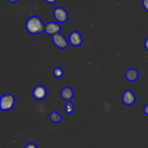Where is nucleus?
<instances>
[{
  "mask_svg": "<svg viewBox=\"0 0 148 148\" xmlns=\"http://www.w3.org/2000/svg\"><path fill=\"white\" fill-rule=\"evenodd\" d=\"M26 30L30 34L38 35L45 31V25L43 21L37 16H31L25 23Z\"/></svg>",
  "mask_w": 148,
  "mask_h": 148,
  "instance_id": "obj_1",
  "label": "nucleus"
},
{
  "mask_svg": "<svg viewBox=\"0 0 148 148\" xmlns=\"http://www.w3.org/2000/svg\"><path fill=\"white\" fill-rule=\"evenodd\" d=\"M15 103V99L14 95L12 94H5L2 95L0 99V108L3 111H7L11 110Z\"/></svg>",
  "mask_w": 148,
  "mask_h": 148,
  "instance_id": "obj_2",
  "label": "nucleus"
},
{
  "mask_svg": "<svg viewBox=\"0 0 148 148\" xmlns=\"http://www.w3.org/2000/svg\"><path fill=\"white\" fill-rule=\"evenodd\" d=\"M53 17L55 20L60 23H66L68 19V13L64 8L57 7L53 10Z\"/></svg>",
  "mask_w": 148,
  "mask_h": 148,
  "instance_id": "obj_3",
  "label": "nucleus"
},
{
  "mask_svg": "<svg viewBox=\"0 0 148 148\" xmlns=\"http://www.w3.org/2000/svg\"><path fill=\"white\" fill-rule=\"evenodd\" d=\"M52 41L56 47L61 49H66L69 44V42L66 40V38L60 33H58V34L52 36Z\"/></svg>",
  "mask_w": 148,
  "mask_h": 148,
  "instance_id": "obj_4",
  "label": "nucleus"
},
{
  "mask_svg": "<svg viewBox=\"0 0 148 148\" xmlns=\"http://www.w3.org/2000/svg\"><path fill=\"white\" fill-rule=\"evenodd\" d=\"M61 28H62L61 25L58 23L49 22L45 25V32L46 33V34L53 36L59 33Z\"/></svg>",
  "mask_w": 148,
  "mask_h": 148,
  "instance_id": "obj_5",
  "label": "nucleus"
},
{
  "mask_svg": "<svg viewBox=\"0 0 148 148\" xmlns=\"http://www.w3.org/2000/svg\"><path fill=\"white\" fill-rule=\"evenodd\" d=\"M33 95L38 101H42L47 96V90L43 85H37L33 89Z\"/></svg>",
  "mask_w": 148,
  "mask_h": 148,
  "instance_id": "obj_6",
  "label": "nucleus"
},
{
  "mask_svg": "<svg viewBox=\"0 0 148 148\" xmlns=\"http://www.w3.org/2000/svg\"><path fill=\"white\" fill-rule=\"evenodd\" d=\"M69 42L72 46H79L82 43V37L77 31H73L69 36Z\"/></svg>",
  "mask_w": 148,
  "mask_h": 148,
  "instance_id": "obj_7",
  "label": "nucleus"
},
{
  "mask_svg": "<svg viewBox=\"0 0 148 148\" xmlns=\"http://www.w3.org/2000/svg\"><path fill=\"white\" fill-rule=\"evenodd\" d=\"M122 101L125 105L131 106L134 104L136 101V96L134 92L130 90H127L123 93Z\"/></svg>",
  "mask_w": 148,
  "mask_h": 148,
  "instance_id": "obj_8",
  "label": "nucleus"
},
{
  "mask_svg": "<svg viewBox=\"0 0 148 148\" xmlns=\"http://www.w3.org/2000/svg\"><path fill=\"white\" fill-rule=\"evenodd\" d=\"M74 92L72 88L69 87L64 88L61 91V97L62 99L65 100L66 101H71V100L73 98Z\"/></svg>",
  "mask_w": 148,
  "mask_h": 148,
  "instance_id": "obj_9",
  "label": "nucleus"
},
{
  "mask_svg": "<svg viewBox=\"0 0 148 148\" xmlns=\"http://www.w3.org/2000/svg\"><path fill=\"white\" fill-rule=\"evenodd\" d=\"M125 77L127 80L130 82H134L138 78V72L134 69H130L126 72Z\"/></svg>",
  "mask_w": 148,
  "mask_h": 148,
  "instance_id": "obj_10",
  "label": "nucleus"
},
{
  "mask_svg": "<svg viewBox=\"0 0 148 148\" xmlns=\"http://www.w3.org/2000/svg\"><path fill=\"white\" fill-rule=\"evenodd\" d=\"M50 119L52 122L59 123L62 121V117L59 113H57L56 111H53L50 114Z\"/></svg>",
  "mask_w": 148,
  "mask_h": 148,
  "instance_id": "obj_11",
  "label": "nucleus"
},
{
  "mask_svg": "<svg viewBox=\"0 0 148 148\" xmlns=\"http://www.w3.org/2000/svg\"><path fill=\"white\" fill-rule=\"evenodd\" d=\"M64 111L66 114H72L74 111V104L72 101H67L64 107Z\"/></svg>",
  "mask_w": 148,
  "mask_h": 148,
  "instance_id": "obj_12",
  "label": "nucleus"
},
{
  "mask_svg": "<svg viewBox=\"0 0 148 148\" xmlns=\"http://www.w3.org/2000/svg\"><path fill=\"white\" fill-rule=\"evenodd\" d=\"M53 74L54 75L55 77L56 78H61L63 77L64 75V71L62 68L60 67H56L53 71Z\"/></svg>",
  "mask_w": 148,
  "mask_h": 148,
  "instance_id": "obj_13",
  "label": "nucleus"
},
{
  "mask_svg": "<svg viewBox=\"0 0 148 148\" xmlns=\"http://www.w3.org/2000/svg\"><path fill=\"white\" fill-rule=\"evenodd\" d=\"M142 4H143V8L148 12V0H143Z\"/></svg>",
  "mask_w": 148,
  "mask_h": 148,
  "instance_id": "obj_14",
  "label": "nucleus"
},
{
  "mask_svg": "<svg viewBox=\"0 0 148 148\" xmlns=\"http://www.w3.org/2000/svg\"><path fill=\"white\" fill-rule=\"evenodd\" d=\"M24 148H38V147L35 143H29L28 144H27L25 146Z\"/></svg>",
  "mask_w": 148,
  "mask_h": 148,
  "instance_id": "obj_15",
  "label": "nucleus"
},
{
  "mask_svg": "<svg viewBox=\"0 0 148 148\" xmlns=\"http://www.w3.org/2000/svg\"><path fill=\"white\" fill-rule=\"evenodd\" d=\"M144 46H145V49H147V50H148V36H147V37L146 38L145 40Z\"/></svg>",
  "mask_w": 148,
  "mask_h": 148,
  "instance_id": "obj_16",
  "label": "nucleus"
},
{
  "mask_svg": "<svg viewBox=\"0 0 148 148\" xmlns=\"http://www.w3.org/2000/svg\"><path fill=\"white\" fill-rule=\"evenodd\" d=\"M44 1H46V3H48V4H54L57 0H44Z\"/></svg>",
  "mask_w": 148,
  "mask_h": 148,
  "instance_id": "obj_17",
  "label": "nucleus"
},
{
  "mask_svg": "<svg viewBox=\"0 0 148 148\" xmlns=\"http://www.w3.org/2000/svg\"><path fill=\"white\" fill-rule=\"evenodd\" d=\"M143 111H144L145 114L146 115L148 116V104H147V105L144 107V109H143Z\"/></svg>",
  "mask_w": 148,
  "mask_h": 148,
  "instance_id": "obj_18",
  "label": "nucleus"
},
{
  "mask_svg": "<svg viewBox=\"0 0 148 148\" xmlns=\"http://www.w3.org/2000/svg\"><path fill=\"white\" fill-rule=\"evenodd\" d=\"M8 1H10V3H12V4H14V3H15L17 0H8Z\"/></svg>",
  "mask_w": 148,
  "mask_h": 148,
  "instance_id": "obj_19",
  "label": "nucleus"
}]
</instances>
